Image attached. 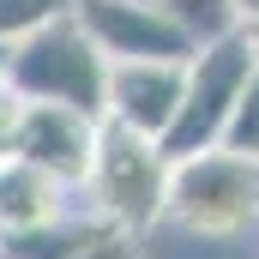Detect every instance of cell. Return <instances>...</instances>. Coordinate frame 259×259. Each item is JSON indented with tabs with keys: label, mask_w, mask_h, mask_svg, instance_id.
<instances>
[{
	"label": "cell",
	"mask_w": 259,
	"mask_h": 259,
	"mask_svg": "<svg viewBox=\"0 0 259 259\" xmlns=\"http://www.w3.org/2000/svg\"><path fill=\"white\" fill-rule=\"evenodd\" d=\"M66 211H78V193L61 187L55 175L30 169V163H0V235H18V229H42Z\"/></svg>",
	"instance_id": "cell-8"
},
{
	"label": "cell",
	"mask_w": 259,
	"mask_h": 259,
	"mask_svg": "<svg viewBox=\"0 0 259 259\" xmlns=\"http://www.w3.org/2000/svg\"><path fill=\"white\" fill-rule=\"evenodd\" d=\"M72 18L78 30L103 49V61H193L199 36L169 18L163 6H145V0H72Z\"/></svg>",
	"instance_id": "cell-5"
},
{
	"label": "cell",
	"mask_w": 259,
	"mask_h": 259,
	"mask_svg": "<svg viewBox=\"0 0 259 259\" xmlns=\"http://www.w3.org/2000/svg\"><path fill=\"white\" fill-rule=\"evenodd\" d=\"M253 42L247 30H223L211 42H199V55L187 61V91H181V109L163 133V157L181 163V157H199V151H217V139L229 127V109L241 97V84L253 78Z\"/></svg>",
	"instance_id": "cell-4"
},
{
	"label": "cell",
	"mask_w": 259,
	"mask_h": 259,
	"mask_svg": "<svg viewBox=\"0 0 259 259\" xmlns=\"http://www.w3.org/2000/svg\"><path fill=\"white\" fill-rule=\"evenodd\" d=\"M72 12V0H0V49H12V42H24L30 30H42V24H55Z\"/></svg>",
	"instance_id": "cell-11"
},
{
	"label": "cell",
	"mask_w": 259,
	"mask_h": 259,
	"mask_svg": "<svg viewBox=\"0 0 259 259\" xmlns=\"http://www.w3.org/2000/svg\"><path fill=\"white\" fill-rule=\"evenodd\" d=\"M0 84H6L18 103H66V109L103 121L109 61H103V49L78 30V18L66 12L55 24L30 30L24 42L0 49Z\"/></svg>",
	"instance_id": "cell-2"
},
{
	"label": "cell",
	"mask_w": 259,
	"mask_h": 259,
	"mask_svg": "<svg viewBox=\"0 0 259 259\" xmlns=\"http://www.w3.org/2000/svg\"><path fill=\"white\" fill-rule=\"evenodd\" d=\"M72 259H145V253H139V241H133V235H121V229H103L91 247H78Z\"/></svg>",
	"instance_id": "cell-13"
},
{
	"label": "cell",
	"mask_w": 259,
	"mask_h": 259,
	"mask_svg": "<svg viewBox=\"0 0 259 259\" xmlns=\"http://www.w3.org/2000/svg\"><path fill=\"white\" fill-rule=\"evenodd\" d=\"M145 6H163L169 18H181V24L193 30L199 42H211V36L235 30V18H229V0H145Z\"/></svg>",
	"instance_id": "cell-12"
},
{
	"label": "cell",
	"mask_w": 259,
	"mask_h": 259,
	"mask_svg": "<svg viewBox=\"0 0 259 259\" xmlns=\"http://www.w3.org/2000/svg\"><path fill=\"white\" fill-rule=\"evenodd\" d=\"M217 145L235 151V157H247V163H259V66H253V78L241 84V97L229 109V127H223Z\"/></svg>",
	"instance_id": "cell-10"
},
{
	"label": "cell",
	"mask_w": 259,
	"mask_h": 259,
	"mask_svg": "<svg viewBox=\"0 0 259 259\" xmlns=\"http://www.w3.org/2000/svg\"><path fill=\"white\" fill-rule=\"evenodd\" d=\"M181 91H187V61H115L103 84V121L163 145Z\"/></svg>",
	"instance_id": "cell-6"
},
{
	"label": "cell",
	"mask_w": 259,
	"mask_h": 259,
	"mask_svg": "<svg viewBox=\"0 0 259 259\" xmlns=\"http://www.w3.org/2000/svg\"><path fill=\"white\" fill-rule=\"evenodd\" d=\"M0 259H6V253H0Z\"/></svg>",
	"instance_id": "cell-16"
},
{
	"label": "cell",
	"mask_w": 259,
	"mask_h": 259,
	"mask_svg": "<svg viewBox=\"0 0 259 259\" xmlns=\"http://www.w3.org/2000/svg\"><path fill=\"white\" fill-rule=\"evenodd\" d=\"M169 175H175V163L163 157L157 139L103 121L91 175H84V187H78V205H84L97 223H109V229H121V235L139 241V235L157 229L163 211H169Z\"/></svg>",
	"instance_id": "cell-1"
},
{
	"label": "cell",
	"mask_w": 259,
	"mask_h": 259,
	"mask_svg": "<svg viewBox=\"0 0 259 259\" xmlns=\"http://www.w3.org/2000/svg\"><path fill=\"white\" fill-rule=\"evenodd\" d=\"M97 133H103V121H91V115H78L66 103H24V115H18V163L55 175L61 187L78 193L84 175H91V157H97Z\"/></svg>",
	"instance_id": "cell-7"
},
{
	"label": "cell",
	"mask_w": 259,
	"mask_h": 259,
	"mask_svg": "<svg viewBox=\"0 0 259 259\" xmlns=\"http://www.w3.org/2000/svg\"><path fill=\"white\" fill-rule=\"evenodd\" d=\"M163 223H175L181 235H205V241L247 235L259 223V163L223 151V145L199 151V157H181L175 175H169Z\"/></svg>",
	"instance_id": "cell-3"
},
{
	"label": "cell",
	"mask_w": 259,
	"mask_h": 259,
	"mask_svg": "<svg viewBox=\"0 0 259 259\" xmlns=\"http://www.w3.org/2000/svg\"><path fill=\"white\" fill-rule=\"evenodd\" d=\"M103 229H109V223H97V217L78 205V211H66V217H55V223H42V229L0 235V253L6 259H72L78 247H91Z\"/></svg>",
	"instance_id": "cell-9"
},
{
	"label": "cell",
	"mask_w": 259,
	"mask_h": 259,
	"mask_svg": "<svg viewBox=\"0 0 259 259\" xmlns=\"http://www.w3.org/2000/svg\"><path fill=\"white\" fill-rule=\"evenodd\" d=\"M18 115H24V103L0 84V163H12V157H18Z\"/></svg>",
	"instance_id": "cell-14"
},
{
	"label": "cell",
	"mask_w": 259,
	"mask_h": 259,
	"mask_svg": "<svg viewBox=\"0 0 259 259\" xmlns=\"http://www.w3.org/2000/svg\"><path fill=\"white\" fill-rule=\"evenodd\" d=\"M229 18L235 24H259V0H229Z\"/></svg>",
	"instance_id": "cell-15"
}]
</instances>
